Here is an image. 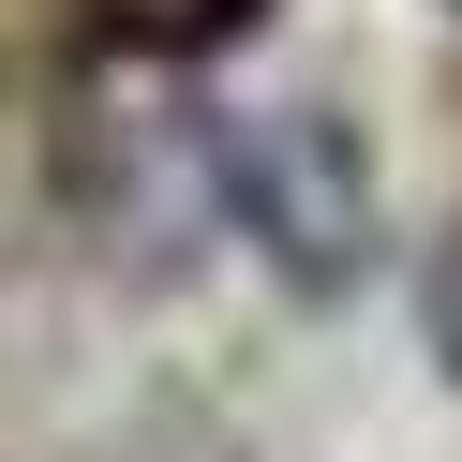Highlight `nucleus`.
Returning <instances> with one entry per match:
<instances>
[{"label": "nucleus", "instance_id": "obj_1", "mask_svg": "<svg viewBox=\"0 0 462 462\" xmlns=\"http://www.w3.org/2000/svg\"><path fill=\"white\" fill-rule=\"evenodd\" d=\"M209 180H224V224H239L299 299H358V283H373L388 209H373L358 120H328V105H254V120L209 134Z\"/></svg>", "mask_w": 462, "mask_h": 462}, {"label": "nucleus", "instance_id": "obj_2", "mask_svg": "<svg viewBox=\"0 0 462 462\" xmlns=\"http://www.w3.org/2000/svg\"><path fill=\"white\" fill-rule=\"evenodd\" d=\"M418 343H432V373L462 388V209H448V239L418 254Z\"/></svg>", "mask_w": 462, "mask_h": 462}]
</instances>
